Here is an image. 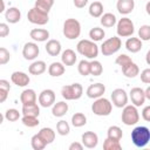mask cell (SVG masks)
<instances>
[{"label":"cell","mask_w":150,"mask_h":150,"mask_svg":"<svg viewBox=\"0 0 150 150\" xmlns=\"http://www.w3.org/2000/svg\"><path fill=\"white\" fill-rule=\"evenodd\" d=\"M103 9H104V8H103L102 2H100V1H94V2L90 4L88 12H89L90 16H93V18H100V16L103 14Z\"/></svg>","instance_id":"30"},{"label":"cell","mask_w":150,"mask_h":150,"mask_svg":"<svg viewBox=\"0 0 150 150\" xmlns=\"http://www.w3.org/2000/svg\"><path fill=\"white\" fill-rule=\"evenodd\" d=\"M11 60V53L7 48L0 47V64H6Z\"/></svg>","instance_id":"45"},{"label":"cell","mask_w":150,"mask_h":150,"mask_svg":"<svg viewBox=\"0 0 150 150\" xmlns=\"http://www.w3.org/2000/svg\"><path fill=\"white\" fill-rule=\"evenodd\" d=\"M11 81H12L15 86H18V87H26V86L29 83L30 79H29V76H28L26 73H23V71H14V73H12V75H11Z\"/></svg>","instance_id":"16"},{"label":"cell","mask_w":150,"mask_h":150,"mask_svg":"<svg viewBox=\"0 0 150 150\" xmlns=\"http://www.w3.org/2000/svg\"><path fill=\"white\" fill-rule=\"evenodd\" d=\"M144 95H145V100H150V87H148L144 90Z\"/></svg>","instance_id":"53"},{"label":"cell","mask_w":150,"mask_h":150,"mask_svg":"<svg viewBox=\"0 0 150 150\" xmlns=\"http://www.w3.org/2000/svg\"><path fill=\"white\" fill-rule=\"evenodd\" d=\"M83 94V88L80 83H71L68 86H63L61 88V95L66 101L79 100Z\"/></svg>","instance_id":"6"},{"label":"cell","mask_w":150,"mask_h":150,"mask_svg":"<svg viewBox=\"0 0 150 150\" xmlns=\"http://www.w3.org/2000/svg\"><path fill=\"white\" fill-rule=\"evenodd\" d=\"M131 103L135 107H141L144 104L145 102V95H144V89L139 88V87H134L131 88L130 93H129Z\"/></svg>","instance_id":"13"},{"label":"cell","mask_w":150,"mask_h":150,"mask_svg":"<svg viewBox=\"0 0 150 150\" xmlns=\"http://www.w3.org/2000/svg\"><path fill=\"white\" fill-rule=\"evenodd\" d=\"M116 32H117V36H120V38L131 36L135 32V26H134V22L131 21V19H129L127 16L120 19L116 22Z\"/></svg>","instance_id":"7"},{"label":"cell","mask_w":150,"mask_h":150,"mask_svg":"<svg viewBox=\"0 0 150 150\" xmlns=\"http://www.w3.org/2000/svg\"><path fill=\"white\" fill-rule=\"evenodd\" d=\"M112 110V103L105 97L95 98L94 103L91 104V111L97 116H108Z\"/></svg>","instance_id":"4"},{"label":"cell","mask_w":150,"mask_h":150,"mask_svg":"<svg viewBox=\"0 0 150 150\" xmlns=\"http://www.w3.org/2000/svg\"><path fill=\"white\" fill-rule=\"evenodd\" d=\"M104 36H105V32L102 28H100V27H94V28H91L89 30V38L94 42H97V41L103 40Z\"/></svg>","instance_id":"35"},{"label":"cell","mask_w":150,"mask_h":150,"mask_svg":"<svg viewBox=\"0 0 150 150\" xmlns=\"http://www.w3.org/2000/svg\"><path fill=\"white\" fill-rule=\"evenodd\" d=\"M81 141H82L83 146H86L88 149H94L98 144V136L94 131H86L82 134Z\"/></svg>","instance_id":"14"},{"label":"cell","mask_w":150,"mask_h":150,"mask_svg":"<svg viewBox=\"0 0 150 150\" xmlns=\"http://www.w3.org/2000/svg\"><path fill=\"white\" fill-rule=\"evenodd\" d=\"M30 145H32V148H33L34 150H43V149L47 146L46 142L40 137L39 134H35V135L30 138Z\"/></svg>","instance_id":"36"},{"label":"cell","mask_w":150,"mask_h":150,"mask_svg":"<svg viewBox=\"0 0 150 150\" xmlns=\"http://www.w3.org/2000/svg\"><path fill=\"white\" fill-rule=\"evenodd\" d=\"M143 43L138 38H128V40L125 41V48L128 52L130 53H137L142 49Z\"/></svg>","instance_id":"25"},{"label":"cell","mask_w":150,"mask_h":150,"mask_svg":"<svg viewBox=\"0 0 150 150\" xmlns=\"http://www.w3.org/2000/svg\"><path fill=\"white\" fill-rule=\"evenodd\" d=\"M141 81L145 84L150 83V68H145L141 71Z\"/></svg>","instance_id":"46"},{"label":"cell","mask_w":150,"mask_h":150,"mask_svg":"<svg viewBox=\"0 0 150 150\" xmlns=\"http://www.w3.org/2000/svg\"><path fill=\"white\" fill-rule=\"evenodd\" d=\"M116 8L118 13L122 15L130 14L135 8V1L134 0H117Z\"/></svg>","instance_id":"17"},{"label":"cell","mask_w":150,"mask_h":150,"mask_svg":"<svg viewBox=\"0 0 150 150\" xmlns=\"http://www.w3.org/2000/svg\"><path fill=\"white\" fill-rule=\"evenodd\" d=\"M36 98L38 97H36V93L34 89H25L20 94V101H21L22 105L36 103Z\"/></svg>","instance_id":"20"},{"label":"cell","mask_w":150,"mask_h":150,"mask_svg":"<svg viewBox=\"0 0 150 150\" xmlns=\"http://www.w3.org/2000/svg\"><path fill=\"white\" fill-rule=\"evenodd\" d=\"M5 118L9 122H15L20 118V112L19 110L14 109V108H11V109H7L6 114H5Z\"/></svg>","instance_id":"44"},{"label":"cell","mask_w":150,"mask_h":150,"mask_svg":"<svg viewBox=\"0 0 150 150\" xmlns=\"http://www.w3.org/2000/svg\"><path fill=\"white\" fill-rule=\"evenodd\" d=\"M21 114L22 115H29V116H36V117H39V115H40V107L38 105V103L22 105Z\"/></svg>","instance_id":"32"},{"label":"cell","mask_w":150,"mask_h":150,"mask_svg":"<svg viewBox=\"0 0 150 150\" xmlns=\"http://www.w3.org/2000/svg\"><path fill=\"white\" fill-rule=\"evenodd\" d=\"M21 122L23 125H26L28 128H34V127L39 125V123H40V121L36 116H29V115H22Z\"/></svg>","instance_id":"38"},{"label":"cell","mask_w":150,"mask_h":150,"mask_svg":"<svg viewBox=\"0 0 150 150\" xmlns=\"http://www.w3.org/2000/svg\"><path fill=\"white\" fill-rule=\"evenodd\" d=\"M77 70L79 73L82 75V76H88L89 75V70H90V66H89V61L87 60H81L79 62V66H77Z\"/></svg>","instance_id":"42"},{"label":"cell","mask_w":150,"mask_h":150,"mask_svg":"<svg viewBox=\"0 0 150 150\" xmlns=\"http://www.w3.org/2000/svg\"><path fill=\"white\" fill-rule=\"evenodd\" d=\"M46 52L50 55V56H57L61 53V42L59 40H48L46 46H45Z\"/></svg>","instance_id":"22"},{"label":"cell","mask_w":150,"mask_h":150,"mask_svg":"<svg viewBox=\"0 0 150 150\" xmlns=\"http://www.w3.org/2000/svg\"><path fill=\"white\" fill-rule=\"evenodd\" d=\"M39 104L43 108L52 107L55 103V93L52 89H43L39 94Z\"/></svg>","instance_id":"12"},{"label":"cell","mask_w":150,"mask_h":150,"mask_svg":"<svg viewBox=\"0 0 150 150\" xmlns=\"http://www.w3.org/2000/svg\"><path fill=\"white\" fill-rule=\"evenodd\" d=\"M104 91H105V86L103 83L97 82V83L90 84L87 88L86 94H87V96L89 98H98V97H101L104 94Z\"/></svg>","instance_id":"15"},{"label":"cell","mask_w":150,"mask_h":150,"mask_svg":"<svg viewBox=\"0 0 150 150\" xmlns=\"http://www.w3.org/2000/svg\"><path fill=\"white\" fill-rule=\"evenodd\" d=\"M8 90H5V89H0V103H4L7 97H8Z\"/></svg>","instance_id":"52"},{"label":"cell","mask_w":150,"mask_h":150,"mask_svg":"<svg viewBox=\"0 0 150 150\" xmlns=\"http://www.w3.org/2000/svg\"><path fill=\"white\" fill-rule=\"evenodd\" d=\"M131 142L137 148H144L150 142V130L148 127L138 125L131 131Z\"/></svg>","instance_id":"1"},{"label":"cell","mask_w":150,"mask_h":150,"mask_svg":"<svg viewBox=\"0 0 150 150\" xmlns=\"http://www.w3.org/2000/svg\"><path fill=\"white\" fill-rule=\"evenodd\" d=\"M68 149H69V150H82V149H83V144H82V143H79V142H73V143L69 145Z\"/></svg>","instance_id":"50"},{"label":"cell","mask_w":150,"mask_h":150,"mask_svg":"<svg viewBox=\"0 0 150 150\" xmlns=\"http://www.w3.org/2000/svg\"><path fill=\"white\" fill-rule=\"evenodd\" d=\"M29 36L36 42H43L49 39V32L43 28H33L29 32Z\"/></svg>","instance_id":"19"},{"label":"cell","mask_w":150,"mask_h":150,"mask_svg":"<svg viewBox=\"0 0 150 150\" xmlns=\"http://www.w3.org/2000/svg\"><path fill=\"white\" fill-rule=\"evenodd\" d=\"M54 1L55 0H35V5L34 7L46 12V13H49V11L52 9L53 5H54Z\"/></svg>","instance_id":"37"},{"label":"cell","mask_w":150,"mask_h":150,"mask_svg":"<svg viewBox=\"0 0 150 150\" xmlns=\"http://www.w3.org/2000/svg\"><path fill=\"white\" fill-rule=\"evenodd\" d=\"M64 71H66V68L62 62H53L48 67V74L53 77H59V76L63 75Z\"/></svg>","instance_id":"26"},{"label":"cell","mask_w":150,"mask_h":150,"mask_svg":"<svg viewBox=\"0 0 150 150\" xmlns=\"http://www.w3.org/2000/svg\"><path fill=\"white\" fill-rule=\"evenodd\" d=\"M76 60H77V56H76V53L73 49L68 48V49L63 50L62 54H61V62L64 66H74Z\"/></svg>","instance_id":"23"},{"label":"cell","mask_w":150,"mask_h":150,"mask_svg":"<svg viewBox=\"0 0 150 150\" xmlns=\"http://www.w3.org/2000/svg\"><path fill=\"white\" fill-rule=\"evenodd\" d=\"M110 97H111V103L117 108H123L124 105L128 104V94L122 88L114 89Z\"/></svg>","instance_id":"10"},{"label":"cell","mask_w":150,"mask_h":150,"mask_svg":"<svg viewBox=\"0 0 150 150\" xmlns=\"http://www.w3.org/2000/svg\"><path fill=\"white\" fill-rule=\"evenodd\" d=\"M71 124L75 128H81L87 124V117L83 112H75L71 116Z\"/></svg>","instance_id":"34"},{"label":"cell","mask_w":150,"mask_h":150,"mask_svg":"<svg viewBox=\"0 0 150 150\" xmlns=\"http://www.w3.org/2000/svg\"><path fill=\"white\" fill-rule=\"evenodd\" d=\"M40 135V137L46 142V144H50L54 142L55 139V131L52 129V128H48V127H45L42 129H40V131L38 132Z\"/></svg>","instance_id":"27"},{"label":"cell","mask_w":150,"mask_h":150,"mask_svg":"<svg viewBox=\"0 0 150 150\" xmlns=\"http://www.w3.org/2000/svg\"><path fill=\"white\" fill-rule=\"evenodd\" d=\"M4 118H5V116H4V115H2L1 112H0V124H1L2 122H4Z\"/></svg>","instance_id":"57"},{"label":"cell","mask_w":150,"mask_h":150,"mask_svg":"<svg viewBox=\"0 0 150 150\" xmlns=\"http://www.w3.org/2000/svg\"><path fill=\"white\" fill-rule=\"evenodd\" d=\"M56 131L61 136H67L69 134V131H70V127H69L68 122L64 121V120L59 121L57 124H56Z\"/></svg>","instance_id":"40"},{"label":"cell","mask_w":150,"mask_h":150,"mask_svg":"<svg viewBox=\"0 0 150 150\" xmlns=\"http://www.w3.org/2000/svg\"><path fill=\"white\" fill-rule=\"evenodd\" d=\"M76 50L82 56L94 60L98 55V47L97 45L91 40H81L76 45Z\"/></svg>","instance_id":"2"},{"label":"cell","mask_w":150,"mask_h":150,"mask_svg":"<svg viewBox=\"0 0 150 150\" xmlns=\"http://www.w3.org/2000/svg\"><path fill=\"white\" fill-rule=\"evenodd\" d=\"M68 103L64 101H59L52 105V114L54 117H62L68 112Z\"/></svg>","instance_id":"21"},{"label":"cell","mask_w":150,"mask_h":150,"mask_svg":"<svg viewBox=\"0 0 150 150\" xmlns=\"http://www.w3.org/2000/svg\"><path fill=\"white\" fill-rule=\"evenodd\" d=\"M5 9H6V6H5V1H4V0H0V13L5 12Z\"/></svg>","instance_id":"54"},{"label":"cell","mask_w":150,"mask_h":150,"mask_svg":"<svg viewBox=\"0 0 150 150\" xmlns=\"http://www.w3.org/2000/svg\"><path fill=\"white\" fill-rule=\"evenodd\" d=\"M145 8H146V13H148V14H150V2H148V4H146V7H145Z\"/></svg>","instance_id":"56"},{"label":"cell","mask_w":150,"mask_h":150,"mask_svg":"<svg viewBox=\"0 0 150 150\" xmlns=\"http://www.w3.org/2000/svg\"><path fill=\"white\" fill-rule=\"evenodd\" d=\"M103 149L104 150H121L122 145L120 143V141H114L110 138H105L103 142Z\"/></svg>","instance_id":"39"},{"label":"cell","mask_w":150,"mask_h":150,"mask_svg":"<svg viewBox=\"0 0 150 150\" xmlns=\"http://www.w3.org/2000/svg\"><path fill=\"white\" fill-rule=\"evenodd\" d=\"M62 32H63V35L68 40L77 39L81 34V23H80V21L74 19V18L66 19V21L63 22Z\"/></svg>","instance_id":"3"},{"label":"cell","mask_w":150,"mask_h":150,"mask_svg":"<svg viewBox=\"0 0 150 150\" xmlns=\"http://www.w3.org/2000/svg\"><path fill=\"white\" fill-rule=\"evenodd\" d=\"M27 19L33 25L43 26L49 21V15H48V13H46V12H43V11L36 8V7H33L28 11Z\"/></svg>","instance_id":"9"},{"label":"cell","mask_w":150,"mask_h":150,"mask_svg":"<svg viewBox=\"0 0 150 150\" xmlns=\"http://www.w3.org/2000/svg\"><path fill=\"white\" fill-rule=\"evenodd\" d=\"M115 62H116V64H118V66L121 67V69H122V68H124L125 66H128L129 63H131L132 60H131V57L128 56L127 54H121V55H118V56L116 57Z\"/></svg>","instance_id":"43"},{"label":"cell","mask_w":150,"mask_h":150,"mask_svg":"<svg viewBox=\"0 0 150 150\" xmlns=\"http://www.w3.org/2000/svg\"><path fill=\"white\" fill-rule=\"evenodd\" d=\"M89 66H90V70H89V75L93 76H100L103 73V66L100 61L97 60H91L89 61Z\"/></svg>","instance_id":"33"},{"label":"cell","mask_w":150,"mask_h":150,"mask_svg":"<svg viewBox=\"0 0 150 150\" xmlns=\"http://www.w3.org/2000/svg\"><path fill=\"white\" fill-rule=\"evenodd\" d=\"M89 0H74V6L76 8H83L88 4Z\"/></svg>","instance_id":"51"},{"label":"cell","mask_w":150,"mask_h":150,"mask_svg":"<svg viewBox=\"0 0 150 150\" xmlns=\"http://www.w3.org/2000/svg\"><path fill=\"white\" fill-rule=\"evenodd\" d=\"M107 137L110 138V139H114V141H121L122 137H123V131H122V129L120 127L111 125V127L108 128Z\"/></svg>","instance_id":"31"},{"label":"cell","mask_w":150,"mask_h":150,"mask_svg":"<svg viewBox=\"0 0 150 150\" xmlns=\"http://www.w3.org/2000/svg\"><path fill=\"white\" fill-rule=\"evenodd\" d=\"M47 69V64L45 61L42 60H38V61H34L32 62V64L28 67V71L29 74L32 75H41L46 71Z\"/></svg>","instance_id":"24"},{"label":"cell","mask_w":150,"mask_h":150,"mask_svg":"<svg viewBox=\"0 0 150 150\" xmlns=\"http://www.w3.org/2000/svg\"><path fill=\"white\" fill-rule=\"evenodd\" d=\"M0 89H5V90H11V84L7 80L5 79H0Z\"/></svg>","instance_id":"49"},{"label":"cell","mask_w":150,"mask_h":150,"mask_svg":"<svg viewBox=\"0 0 150 150\" xmlns=\"http://www.w3.org/2000/svg\"><path fill=\"white\" fill-rule=\"evenodd\" d=\"M142 118L144 121H146V122L150 121V105H146V107L143 108V110H142Z\"/></svg>","instance_id":"48"},{"label":"cell","mask_w":150,"mask_h":150,"mask_svg":"<svg viewBox=\"0 0 150 150\" xmlns=\"http://www.w3.org/2000/svg\"><path fill=\"white\" fill-rule=\"evenodd\" d=\"M100 18H101V19H100L101 25H102L103 27H107V28H110V27L115 26L116 22H117V19H116V16H115L112 13H104V14H102Z\"/></svg>","instance_id":"29"},{"label":"cell","mask_w":150,"mask_h":150,"mask_svg":"<svg viewBox=\"0 0 150 150\" xmlns=\"http://www.w3.org/2000/svg\"><path fill=\"white\" fill-rule=\"evenodd\" d=\"M149 56H150V50H148V53H146V63H148V64H150V60H149Z\"/></svg>","instance_id":"55"},{"label":"cell","mask_w":150,"mask_h":150,"mask_svg":"<svg viewBox=\"0 0 150 150\" xmlns=\"http://www.w3.org/2000/svg\"><path fill=\"white\" fill-rule=\"evenodd\" d=\"M122 73H123V75H124L125 77H128V79H134V77H136V76L139 74V68H138V66H137L136 63L131 62V63H129L128 66H125L124 68H122Z\"/></svg>","instance_id":"28"},{"label":"cell","mask_w":150,"mask_h":150,"mask_svg":"<svg viewBox=\"0 0 150 150\" xmlns=\"http://www.w3.org/2000/svg\"><path fill=\"white\" fill-rule=\"evenodd\" d=\"M121 120L125 125H135L139 121V114L137 110V107L134 104H127L123 107Z\"/></svg>","instance_id":"5"},{"label":"cell","mask_w":150,"mask_h":150,"mask_svg":"<svg viewBox=\"0 0 150 150\" xmlns=\"http://www.w3.org/2000/svg\"><path fill=\"white\" fill-rule=\"evenodd\" d=\"M9 35V26L5 22H0V38H6Z\"/></svg>","instance_id":"47"},{"label":"cell","mask_w":150,"mask_h":150,"mask_svg":"<svg viewBox=\"0 0 150 150\" xmlns=\"http://www.w3.org/2000/svg\"><path fill=\"white\" fill-rule=\"evenodd\" d=\"M5 19L8 23H18L21 19V12L16 7H9L5 11Z\"/></svg>","instance_id":"18"},{"label":"cell","mask_w":150,"mask_h":150,"mask_svg":"<svg viewBox=\"0 0 150 150\" xmlns=\"http://www.w3.org/2000/svg\"><path fill=\"white\" fill-rule=\"evenodd\" d=\"M138 39L141 41H149L150 40V26L143 25L138 29Z\"/></svg>","instance_id":"41"},{"label":"cell","mask_w":150,"mask_h":150,"mask_svg":"<svg viewBox=\"0 0 150 150\" xmlns=\"http://www.w3.org/2000/svg\"><path fill=\"white\" fill-rule=\"evenodd\" d=\"M121 47H122V41L120 36H112L103 41V43L101 45V53L104 56H109L117 53Z\"/></svg>","instance_id":"8"},{"label":"cell","mask_w":150,"mask_h":150,"mask_svg":"<svg viewBox=\"0 0 150 150\" xmlns=\"http://www.w3.org/2000/svg\"><path fill=\"white\" fill-rule=\"evenodd\" d=\"M40 53V49H39V46L35 43V42H26L23 45V48H22V56L25 57V60H28V61H33L38 57Z\"/></svg>","instance_id":"11"}]
</instances>
